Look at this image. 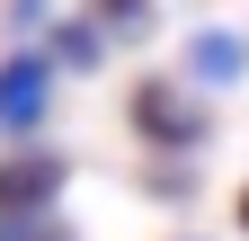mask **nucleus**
I'll return each instance as SVG.
<instances>
[{"label": "nucleus", "mask_w": 249, "mask_h": 241, "mask_svg": "<svg viewBox=\"0 0 249 241\" xmlns=\"http://www.w3.org/2000/svg\"><path fill=\"white\" fill-rule=\"evenodd\" d=\"M240 63H249V45L231 36V27H196V36H187V80L223 89V80H240Z\"/></svg>", "instance_id": "obj_4"}, {"label": "nucleus", "mask_w": 249, "mask_h": 241, "mask_svg": "<svg viewBox=\"0 0 249 241\" xmlns=\"http://www.w3.org/2000/svg\"><path fill=\"white\" fill-rule=\"evenodd\" d=\"M45 63H62V72H89V63H98V27H62Z\"/></svg>", "instance_id": "obj_6"}, {"label": "nucleus", "mask_w": 249, "mask_h": 241, "mask_svg": "<svg viewBox=\"0 0 249 241\" xmlns=\"http://www.w3.org/2000/svg\"><path fill=\"white\" fill-rule=\"evenodd\" d=\"M240 223H249V188H240Z\"/></svg>", "instance_id": "obj_7"}, {"label": "nucleus", "mask_w": 249, "mask_h": 241, "mask_svg": "<svg viewBox=\"0 0 249 241\" xmlns=\"http://www.w3.org/2000/svg\"><path fill=\"white\" fill-rule=\"evenodd\" d=\"M53 197H62V161H53V152L0 161V215H45Z\"/></svg>", "instance_id": "obj_2"}, {"label": "nucleus", "mask_w": 249, "mask_h": 241, "mask_svg": "<svg viewBox=\"0 0 249 241\" xmlns=\"http://www.w3.org/2000/svg\"><path fill=\"white\" fill-rule=\"evenodd\" d=\"M89 27H107V36H142V27H151V0H89Z\"/></svg>", "instance_id": "obj_5"}, {"label": "nucleus", "mask_w": 249, "mask_h": 241, "mask_svg": "<svg viewBox=\"0 0 249 241\" xmlns=\"http://www.w3.org/2000/svg\"><path fill=\"white\" fill-rule=\"evenodd\" d=\"M134 125H142L151 143H196L205 116H196V99H178L169 80H142V89H134Z\"/></svg>", "instance_id": "obj_3"}, {"label": "nucleus", "mask_w": 249, "mask_h": 241, "mask_svg": "<svg viewBox=\"0 0 249 241\" xmlns=\"http://www.w3.org/2000/svg\"><path fill=\"white\" fill-rule=\"evenodd\" d=\"M45 99H53V63L45 54H9L0 63V134H27L45 116Z\"/></svg>", "instance_id": "obj_1"}]
</instances>
